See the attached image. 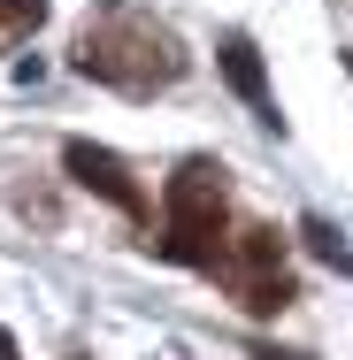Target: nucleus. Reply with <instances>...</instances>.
I'll use <instances>...</instances> for the list:
<instances>
[{
  "mask_svg": "<svg viewBox=\"0 0 353 360\" xmlns=\"http://www.w3.org/2000/svg\"><path fill=\"white\" fill-rule=\"evenodd\" d=\"M299 238H307V253H315L323 269H338V276H353V245L338 238V222H330V215H307V222H299Z\"/></svg>",
  "mask_w": 353,
  "mask_h": 360,
  "instance_id": "6",
  "label": "nucleus"
},
{
  "mask_svg": "<svg viewBox=\"0 0 353 360\" xmlns=\"http://www.w3.org/2000/svg\"><path fill=\"white\" fill-rule=\"evenodd\" d=\"M0 360H16V338H8V330H0Z\"/></svg>",
  "mask_w": 353,
  "mask_h": 360,
  "instance_id": "9",
  "label": "nucleus"
},
{
  "mask_svg": "<svg viewBox=\"0 0 353 360\" xmlns=\"http://www.w3.org/2000/svg\"><path fill=\"white\" fill-rule=\"evenodd\" d=\"M70 62H77V77L108 84V92H123V100H154V92L185 84V70H192L185 39H177L146 0H100V8L85 15V31H77Z\"/></svg>",
  "mask_w": 353,
  "mask_h": 360,
  "instance_id": "1",
  "label": "nucleus"
},
{
  "mask_svg": "<svg viewBox=\"0 0 353 360\" xmlns=\"http://www.w3.org/2000/svg\"><path fill=\"white\" fill-rule=\"evenodd\" d=\"M230 176H223V161L215 153H185L177 169H169V184H161V230L146 238L161 261H185V269H200L208 276V261L230 245Z\"/></svg>",
  "mask_w": 353,
  "mask_h": 360,
  "instance_id": "2",
  "label": "nucleus"
},
{
  "mask_svg": "<svg viewBox=\"0 0 353 360\" xmlns=\"http://www.w3.org/2000/svg\"><path fill=\"white\" fill-rule=\"evenodd\" d=\"M215 70H223V84L261 115V123H277V92H269V70H261V46L246 39V31H223L215 39Z\"/></svg>",
  "mask_w": 353,
  "mask_h": 360,
  "instance_id": "5",
  "label": "nucleus"
},
{
  "mask_svg": "<svg viewBox=\"0 0 353 360\" xmlns=\"http://www.w3.org/2000/svg\"><path fill=\"white\" fill-rule=\"evenodd\" d=\"M284 238L277 222H238L230 230V245L208 261V276L230 291V307H246V314H284L299 284H292V269H284Z\"/></svg>",
  "mask_w": 353,
  "mask_h": 360,
  "instance_id": "3",
  "label": "nucleus"
},
{
  "mask_svg": "<svg viewBox=\"0 0 353 360\" xmlns=\"http://www.w3.org/2000/svg\"><path fill=\"white\" fill-rule=\"evenodd\" d=\"M39 23H47V0H0V54H8V46H23Z\"/></svg>",
  "mask_w": 353,
  "mask_h": 360,
  "instance_id": "7",
  "label": "nucleus"
},
{
  "mask_svg": "<svg viewBox=\"0 0 353 360\" xmlns=\"http://www.w3.org/2000/svg\"><path fill=\"white\" fill-rule=\"evenodd\" d=\"M246 360H315V353H292V345H246Z\"/></svg>",
  "mask_w": 353,
  "mask_h": 360,
  "instance_id": "8",
  "label": "nucleus"
},
{
  "mask_svg": "<svg viewBox=\"0 0 353 360\" xmlns=\"http://www.w3.org/2000/svg\"><path fill=\"white\" fill-rule=\"evenodd\" d=\"M62 169H70V184L100 192L116 215L154 222V200H146V184L131 176V161H123V153H108V146H92V139H70V146H62Z\"/></svg>",
  "mask_w": 353,
  "mask_h": 360,
  "instance_id": "4",
  "label": "nucleus"
}]
</instances>
